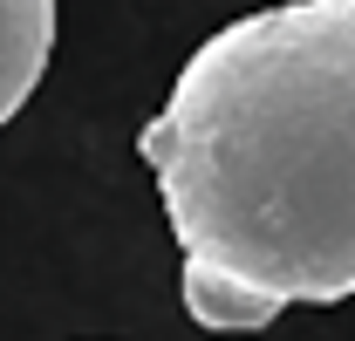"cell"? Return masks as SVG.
<instances>
[{"instance_id": "6da1fadb", "label": "cell", "mask_w": 355, "mask_h": 341, "mask_svg": "<svg viewBox=\"0 0 355 341\" xmlns=\"http://www.w3.org/2000/svg\"><path fill=\"white\" fill-rule=\"evenodd\" d=\"M137 157L191 266L273 300L355 294V0H280L191 48Z\"/></svg>"}, {"instance_id": "7a4b0ae2", "label": "cell", "mask_w": 355, "mask_h": 341, "mask_svg": "<svg viewBox=\"0 0 355 341\" xmlns=\"http://www.w3.org/2000/svg\"><path fill=\"white\" fill-rule=\"evenodd\" d=\"M55 48V0H0V123L21 116Z\"/></svg>"}, {"instance_id": "3957f363", "label": "cell", "mask_w": 355, "mask_h": 341, "mask_svg": "<svg viewBox=\"0 0 355 341\" xmlns=\"http://www.w3.org/2000/svg\"><path fill=\"white\" fill-rule=\"evenodd\" d=\"M178 294H184V314H191L198 328H219V335H260V328H273V321L287 314V300L253 294V287L225 280L212 266H191V259H184V273H178Z\"/></svg>"}]
</instances>
